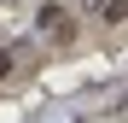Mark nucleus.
<instances>
[{
    "label": "nucleus",
    "mask_w": 128,
    "mask_h": 123,
    "mask_svg": "<svg viewBox=\"0 0 128 123\" xmlns=\"http://www.w3.org/2000/svg\"><path fill=\"white\" fill-rule=\"evenodd\" d=\"M0 76H6V53H0Z\"/></svg>",
    "instance_id": "nucleus-1"
}]
</instances>
